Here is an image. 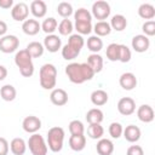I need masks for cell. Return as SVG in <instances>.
Masks as SVG:
<instances>
[{"label":"cell","mask_w":155,"mask_h":155,"mask_svg":"<svg viewBox=\"0 0 155 155\" xmlns=\"http://www.w3.org/2000/svg\"><path fill=\"white\" fill-rule=\"evenodd\" d=\"M68 44H70L71 46H74V47H76L78 50L81 51V48H82L84 45H85V40H84V38H82L81 35H79V34H71V35H69Z\"/></svg>","instance_id":"42"},{"label":"cell","mask_w":155,"mask_h":155,"mask_svg":"<svg viewBox=\"0 0 155 155\" xmlns=\"http://www.w3.org/2000/svg\"><path fill=\"white\" fill-rule=\"evenodd\" d=\"M40 86L44 90H53L57 82V68L52 63H46L39 71Z\"/></svg>","instance_id":"2"},{"label":"cell","mask_w":155,"mask_h":155,"mask_svg":"<svg viewBox=\"0 0 155 155\" xmlns=\"http://www.w3.org/2000/svg\"><path fill=\"white\" fill-rule=\"evenodd\" d=\"M91 10H92L91 15H92L94 18H97L98 21H104V19H107V18L110 16V12H111L110 5H109L107 1H104V0H97L96 2H93Z\"/></svg>","instance_id":"6"},{"label":"cell","mask_w":155,"mask_h":155,"mask_svg":"<svg viewBox=\"0 0 155 155\" xmlns=\"http://www.w3.org/2000/svg\"><path fill=\"white\" fill-rule=\"evenodd\" d=\"M74 18H75V22H91L92 21V15L88 10L81 7V8H78L74 12Z\"/></svg>","instance_id":"36"},{"label":"cell","mask_w":155,"mask_h":155,"mask_svg":"<svg viewBox=\"0 0 155 155\" xmlns=\"http://www.w3.org/2000/svg\"><path fill=\"white\" fill-rule=\"evenodd\" d=\"M30 12L33 13L34 17L36 18H42L45 17L47 12V5L42 0H34L30 4Z\"/></svg>","instance_id":"19"},{"label":"cell","mask_w":155,"mask_h":155,"mask_svg":"<svg viewBox=\"0 0 155 155\" xmlns=\"http://www.w3.org/2000/svg\"><path fill=\"white\" fill-rule=\"evenodd\" d=\"M25 50L31 56V58H39V57H41L44 54V51H45L44 45L41 42H39V41H31V42H29L27 45Z\"/></svg>","instance_id":"26"},{"label":"cell","mask_w":155,"mask_h":155,"mask_svg":"<svg viewBox=\"0 0 155 155\" xmlns=\"http://www.w3.org/2000/svg\"><path fill=\"white\" fill-rule=\"evenodd\" d=\"M57 28H58V33L61 35H71V31L74 30V25H73L71 21L68 18L62 19V22L58 24Z\"/></svg>","instance_id":"37"},{"label":"cell","mask_w":155,"mask_h":155,"mask_svg":"<svg viewBox=\"0 0 155 155\" xmlns=\"http://www.w3.org/2000/svg\"><path fill=\"white\" fill-rule=\"evenodd\" d=\"M57 12H58V15H59L61 17H63V18H68L69 16L73 15L74 10H73V6H71L70 2L62 1V2H59L58 6H57Z\"/></svg>","instance_id":"34"},{"label":"cell","mask_w":155,"mask_h":155,"mask_svg":"<svg viewBox=\"0 0 155 155\" xmlns=\"http://www.w3.org/2000/svg\"><path fill=\"white\" fill-rule=\"evenodd\" d=\"M93 31L96 33L97 36H107L110 34L111 31V28H110V24L107 22V21H98L93 27H92Z\"/></svg>","instance_id":"28"},{"label":"cell","mask_w":155,"mask_h":155,"mask_svg":"<svg viewBox=\"0 0 155 155\" xmlns=\"http://www.w3.org/2000/svg\"><path fill=\"white\" fill-rule=\"evenodd\" d=\"M29 15V7L25 2H17L11 8V17L16 22H24L28 19Z\"/></svg>","instance_id":"8"},{"label":"cell","mask_w":155,"mask_h":155,"mask_svg":"<svg viewBox=\"0 0 155 155\" xmlns=\"http://www.w3.org/2000/svg\"><path fill=\"white\" fill-rule=\"evenodd\" d=\"M96 150L99 155H111L114 153V143L108 138H101L97 142Z\"/></svg>","instance_id":"18"},{"label":"cell","mask_w":155,"mask_h":155,"mask_svg":"<svg viewBox=\"0 0 155 155\" xmlns=\"http://www.w3.org/2000/svg\"><path fill=\"white\" fill-rule=\"evenodd\" d=\"M119 45H120V44L113 42V44H109V45L107 46L105 54H107V58H108L110 62H116V61H119Z\"/></svg>","instance_id":"35"},{"label":"cell","mask_w":155,"mask_h":155,"mask_svg":"<svg viewBox=\"0 0 155 155\" xmlns=\"http://www.w3.org/2000/svg\"><path fill=\"white\" fill-rule=\"evenodd\" d=\"M31 59V56L28 53L25 48L17 51L15 54V63L19 69L21 75L24 78H30L34 74V64Z\"/></svg>","instance_id":"3"},{"label":"cell","mask_w":155,"mask_h":155,"mask_svg":"<svg viewBox=\"0 0 155 155\" xmlns=\"http://www.w3.org/2000/svg\"><path fill=\"white\" fill-rule=\"evenodd\" d=\"M142 30H143V35L145 36H154L155 35V21H145L142 25Z\"/></svg>","instance_id":"43"},{"label":"cell","mask_w":155,"mask_h":155,"mask_svg":"<svg viewBox=\"0 0 155 155\" xmlns=\"http://www.w3.org/2000/svg\"><path fill=\"white\" fill-rule=\"evenodd\" d=\"M109 24H110V28L111 29H114L116 31H122L127 27V19H126V17L124 15L117 13V15H114L111 17Z\"/></svg>","instance_id":"23"},{"label":"cell","mask_w":155,"mask_h":155,"mask_svg":"<svg viewBox=\"0 0 155 155\" xmlns=\"http://www.w3.org/2000/svg\"><path fill=\"white\" fill-rule=\"evenodd\" d=\"M69 132L71 136H79L84 134L85 132V126L80 120H71L69 122Z\"/></svg>","instance_id":"38"},{"label":"cell","mask_w":155,"mask_h":155,"mask_svg":"<svg viewBox=\"0 0 155 155\" xmlns=\"http://www.w3.org/2000/svg\"><path fill=\"white\" fill-rule=\"evenodd\" d=\"M0 96L5 102H12V101H15V98L17 96V91L12 85L7 84L0 88Z\"/></svg>","instance_id":"29"},{"label":"cell","mask_w":155,"mask_h":155,"mask_svg":"<svg viewBox=\"0 0 155 155\" xmlns=\"http://www.w3.org/2000/svg\"><path fill=\"white\" fill-rule=\"evenodd\" d=\"M10 150V144L6 140V138L0 137V155H7Z\"/></svg>","instance_id":"45"},{"label":"cell","mask_w":155,"mask_h":155,"mask_svg":"<svg viewBox=\"0 0 155 155\" xmlns=\"http://www.w3.org/2000/svg\"><path fill=\"white\" fill-rule=\"evenodd\" d=\"M104 119V114L99 108H92L86 113V121L90 124H101Z\"/></svg>","instance_id":"27"},{"label":"cell","mask_w":155,"mask_h":155,"mask_svg":"<svg viewBox=\"0 0 155 155\" xmlns=\"http://www.w3.org/2000/svg\"><path fill=\"white\" fill-rule=\"evenodd\" d=\"M7 31V24L0 19V36H4Z\"/></svg>","instance_id":"47"},{"label":"cell","mask_w":155,"mask_h":155,"mask_svg":"<svg viewBox=\"0 0 155 155\" xmlns=\"http://www.w3.org/2000/svg\"><path fill=\"white\" fill-rule=\"evenodd\" d=\"M137 116L142 122L149 124L154 120V110L149 104H142L137 109Z\"/></svg>","instance_id":"17"},{"label":"cell","mask_w":155,"mask_h":155,"mask_svg":"<svg viewBox=\"0 0 155 155\" xmlns=\"http://www.w3.org/2000/svg\"><path fill=\"white\" fill-rule=\"evenodd\" d=\"M80 53V50H78L76 47L71 46L70 44H65L63 47H62V57L67 61H71V59H75Z\"/></svg>","instance_id":"32"},{"label":"cell","mask_w":155,"mask_h":155,"mask_svg":"<svg viewBox=\"0 0 155 155\" xmlns=\"http://www.w3.org/2000/svg\"><path fill=\"white\" fill-rule=\"evenodd\" d=\"M69 147L74 151H81L86 147V137L84 134L79 136H70L69 138Z\"/></svg>","instance_id":"24"},{"label":"cell","mask_w":155,"mask_h":155,"mask_svg":"<svg viewBox=\"0 0 155 155\" xmlns=\"http://www.w3.org/2000/svg\"><path fill=\"white\" fill-rule=\"evenodd\" d=\"M22 127H23V130L27 133H31V134L33 133H36L41 128V120L38 116H34V115L25 116L23 119Z\"/></svg>","instance_id":"11"},{"label":"cell","mask_w":155,"mask_h":155,"mask_svg":"<svg viewBox=\"0 0 155 155\" xmlns=\"http://www.w3.org/2000/svg\"><path fill=\"white\" fill-rule=\"evenodd\" d=\"M0 7L5 10L13 7V0H0Z\"/></svg>","instance_id":"46"},{"label":"cell","mask_w":155,"mask_h":155,"mask_svg":"<svg viewBox=\"0 0 155 155\" xmlns=\"http://www.w3.org/2000/svg\"><path fill=\"white\" fill-rule=\"evenodd\" d=\"M75 29L79 35H87L92 31V23L91 22H75Z\"/></svg>","instance_id":"39"},{"label":"cell","mask_w":155,"mask_h":155,"mask_svg":"<svg viewBox=\"0 0 155 155\" xmlns=\"http://www.w3.org/2000/svg\"><path fill=\"white\" fill-rule=\"evenodd\" d=\"M65 74L73 84H84L94 76L93 70L87 63H70L65 67Z\"/></svg>","instance_id":"1"},{"label":"cell","mask_w":155,"mask_h":155,"mask_svg":"<svg viewBox=\"0 0 155 155\" xmlns=\"http://www.w3.org/2000/svg\"><path fill=\"white\" fill-rule=\"evenodd\" d=\"M10 150L13 155H24L27 151V143L23 138L16 137L10 143Z\"/></svg>","instance_id":"20"},{"label":"cell","mask_w":155,"mask_h":155,"mask_svg":"<svg viewBox=\"0 0 155 155\" xmlns=\"http://www.w3.org/2000/svg\"><path fill=\"white\" fill-rule=\"evenodd\" d=\"M19 39L16 35H4L0 38V51L4 53H12L17 51Z\"/></svg>","instance_id":"7"},{"label":"cell","mask_w":155,"mask_h":155,"mask_svg":"<svg viewBox=\"0 0 155 155\" xmlns=\"http://www.w3.org/2000/svg\"><path fill=\"white\" fill-rule=\"evenodd\" d=\"M108 99H109V96L104 90H94L91 93V102L96 107H102L107 104Z\"/></svg>","instance_id":"22"},{"label":"cell","mask_w":155,"mask_h":155,"mask_svg":"<svg viewBox=\"0 0 155 155\" xmlns=\"http://www.w3.org/2000/svg\"><path fill=\"white\" fill-rule=\"evenodd\" d=\"M126 155H144V150L140 145H130L127 148Z\"/></svg>","instance_id":"44"},{"label":"cell","mask_w":155,"mask_h":155,"mask_svg":"<svg viewBox=\"0 0 155 155\" xmlns=\"http://www.w3.org/2000/svg\"><path fill=\"white\" fill-rule=\"evenodd\" d=\"M122 132H124V127L120 122H111L109 125V134L111 136V138H120L122 136Z\"/></svg>","instance_id":"41"},{"label":"cell","mask_w":155,"mask_h":155,"mask_svg":"<svg viewBox=\"0 0 155 155\" xmlns=\"http://www.w3.org/2000/svg\"><path fill=\"white\" fill-rule=\"evenodd\" d=\"M42 45H44V48L45 50H47L51 53H54V52H57L62 47V41H61V38L58 35L50 34V35H46L45 36Z\"/></svg>","instance_id":"12"},{"label":"cell","mask_w":155,"mask_h":155,"mask_svg":"<svg viewBox=\"0 0 155 155\" xmlns=\"http://www.w3.org/2000/svg\"><path fill=\"white\" fill-rule=\"evenodd\" d=\"M131 45H132V48L138 52V53H143L145 51H148L149 46H150V40L148 36L143 35V34H138V35H134L132 38V41H131Z\"/></svg>","instance_id":"10"},{"label":"cell","mask_w":155,"mask_h":155,"mask_svg":"<svg viewBox=\"0 0 155 155\" xmlns=\"http://www.w3.org/2000/svg\"><path fill=\"white\" fill-rule=\"evenodd\" d=\"M138 15L143 19H149L151 21L155 17V7L151 4L144 2L138 7Z\"/></svg>","instance_id":"25"},{"label":"cell","mask_w":155,"mask_h":155,"mask_svg":"<svg viewBox=\"0 0 155 155\" xmlns=\"http://www.w3.org/2000/svg\"><path fill=\"white\" fill-rule=\"evenodd\" d=\"M131 57H132V53H131V50L124 45V44H120L119 45V62L121 63H127L131 61Z\"/></svg>","instance_id":"40"},{"label":"cell","mask_w":155,"mask_h":155,"mask_svg":"<svg viewBox=\"0 0 155 155\" xmlns=\"http://www.w3.org/2000/svg\"><path fill=\"white\" fill-rule=\"evenodd\" d=\"M86 63L90 65V68L93 70L94 74L101 73L102 69H103V58L98 53H91L87 57V62Z\"/></svg>","instance_id":"21"},{"label":"cell","mask_w":155,"mask_h":155,"mask_svg":"<svg viewBox=\"0 0 155 155\" xmlns=\"http://www.w3.org/2000/svg\"><path fill=\"white\" fill-rule=\"evenodd\" d=\"M6 76H7V69H6L4 65H1V64H0V81L5 80V79H6Z\"/></svg>","instance_id":"48"},{"label":"cell","mask_w":155,"mask_h":155,"mask_svg":"<svg viewBox=\"0 0 155 155\" xmlns=\"http://www.w3.org/2000/svg\"><path fill=\"white\" fill-rule=\"evenodd\" d=\"M117 110L121 115L128 116L136 111V102L131 97H122L117 102Z\"/></svg>","instance_id":"9"},{"label":"cell","mask_w":155,"mask_h":155,"mask_svg":"<svg viewBox=\"0 0 155 155\" xmlns=\"http://www.w3.org/2000/svg\"><path fill=\"white\" fill-rule=\"evenodd\" d=\"M87 134L92 139H101L104 134V128L101 124H90L87 127Z\"/></svg>","instance_id":"31"},{"label":"cell","mask_w":155,"mask_h":155,"mask_svg":"<svg viewBox=\"0 0 155 155\" xmlns=\"http://www.w3.org/2000/svg\"><path fill=\"white\" fill-rule=\"evenodd\" d=\"M50 99H51L52 104H54L57 107H62L68 103V93L63 88H53L50 94Z\"/></svg>","instance_id":"14"},{"label":"cell","mask_w":155,"mask_h":155,"mask_svg":"<svg viewBox=\"0 0 155 155\" xmlns=\"http://www.w3.org/2000/svg\"><path fill=\"white\" fill-rule=\"evenodd\" d=\"M87 48L92 52V53H98L102 48H103V41L99 36L97 35H92L87 39Z\"/></svg>","instance_id":"30"},{"label":"cell","mask_w":155,"mask_h":155,"mask_svg":"<svg viewBox=\"0 0 155 155\" xmlns=\"http://www.w3.org/2000/svg\"><path fill=\"white\" fill-rule=\"evenodd\" d=\"M64 130L59 126L51 127L47 132V148L53 151L58 153L63 149V143H64Z\"/></svg>","instance_id":"4"},{"label":"cell","mask_w":155,"mask_h":155,"mask_svg":"<svg viewBox=\"0 0 155 155\" xmlns=\"http://www.w3.org/2000/svg\"><path fill=\"white\" fill-rule=\"evenodd\" d=\"M119 84H120V86L124 90L131 91V90H133L137 86V78H136V75L133 73L126 71V73H124V74L120 75Z\"/></svg>","instance_id":"13"},{"label":"cell","mask_w":155,"mask_h":155,"mask_svg":"<svg viewBox=\"0 0 155 155\" xmlns=\"http://www.w3.org/2000/svg\"><path fill=\"white\" fill-rule=\"evenodd\" d=\"M125 139L130 143H136L140 139V136H142V132H140V128L136 125H128L126 126V128H124V132H122Z\"/></svg>","instance_id":"16"},{"label":"cell","mask_w":155,"mask_h":155,"mask_svg":"<svg viewBox=\"0 0 155 155\" xmlns=\"http://www.w3.org/2000/svg\"><path fill=\"white\" fill-rule=\"evenodd\" d=\"M27 147L29 148L31 155H46L47 154V143L45 142L44 137L40 136L39 133H33L28 142H27Z\"/></svg>","instance_id":"5"},{"label":"cell","mask_w":155,"mask_h":155,"mask_svg":"<svg viewBox=\"0 0 155 155\" xmlns=\"http://www.w3.org/2000/svg\"><path fill=\"white\" fill-rule=\"evenodd\" d=\"M57 27H58V23L54 17H48V18L44 19V22L41 23V30L44 33H46L47 35L53 34V31L57 29Z\"/></svg>","instance_id":"33"},{"label":"cell","mask_w":155,"mask_h":155,"mask_svg":"<svg viewBox=\"0 0 155 155\" xmlns=\"http://www.w3.org/2000/svg\"><path fill=\"white\" fill-rule=\"evenodd\" d=\"M22 30H23L24 34L33 36V35H36L41 30V24L39 23L38 19L29 18V19H25L22 23Z\"/></svg>","instance_id":"15"}]
</instances>
